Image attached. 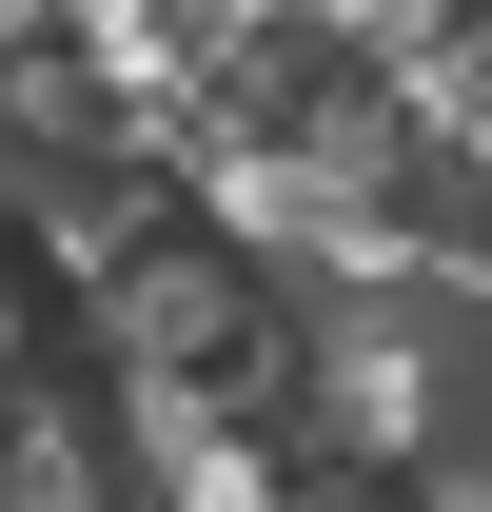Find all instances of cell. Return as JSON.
I'll list each match as a JSON object with an SVG mask.
<instances>
[{"instance_id":"obj_2","label":"cell","mask_w":492,"mask_h":512,"mask_svg":"<svg viewBox=\"0 0 492 512\" xmlns=\"http://www.w3.org/2000/svg\"><path fill=\"white\" fill-rule=\"evenodd\" d=\"M0 512H99V453L79 434H0Z\"/></svg>"},{"instance_id":"obj_1","label":"cell","mask_w":492,"mask_h":512,"mask_svg":"<svg viewBox=\"0 0 492 512\" xmlns=\"http://www.w3.org/2000/svg\"><path fill=\"white\" fill-rule=\"evenodd\" d=\"M315 414H335V453H374V473H394V453L433 434V375L394 355V335H335V355H315Z\"/></svg>"},{"instance_id":"obj_3","label":"cell","mask_w":492,"mask_h":512,"mask_svg":"<svg viewBox=\"0 0 492 512\" xmlns=\"http://www.w3.org/2000/svg\"><path fill=\"white\" fill-rule=\"evenodd\" d=\"M237 20H276V0H237Z\"/></svg>"}]
</instances>
